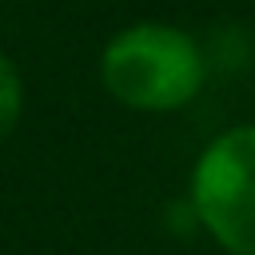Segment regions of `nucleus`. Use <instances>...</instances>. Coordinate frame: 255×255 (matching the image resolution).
I'll return each mask as SVG.
<instances>
[{
    "label": "nucleus",
    "instance_id": "nucleus-1",
    "mask_svg": "<svg viewBox=\"0 0 255 255\" xmlns=\"http://www.w3.org/2000/svg\"><path fill=\"white\" fill-rule=\"evenodd\" d=\"M100 84L131 112H179L203 92L207 56L191 32L163 20H139L104 44Z\"/></svg>",
    "mask_w": 255,
    "mask_h": 255
},
{
    "label": "nucleus",
    "instance_id": "nucleus-2",
    "mask_svg": "<svg viewBox=\"0 0 255 255\" xmlns=\"http://www.w3.org/2000/svg\"><path fill=\"white\" fill-rule=\"evenodd\" d=\"M187 195L219 251L255 255V124H235L199 151Z\"/></svg>",
    "mask_w": 255,
    "mask_h": 255
},
{
    "label": "nucleus",
    "instance_id": "nucleus-3",
    "mask_svg": "<svg viewBox=\"0 0 255 255\" xmlns=\"http://www.w3.org/2000/svg\"><path fill=\"white\" fill-rule=\"evenodd\" d=\"M20 116H24V80H20V68L12 64V56L0 48V139L12 135Z\"/></svg>",
    "mask_w": 255,
    "mask_h": 255
}]
</instances>
